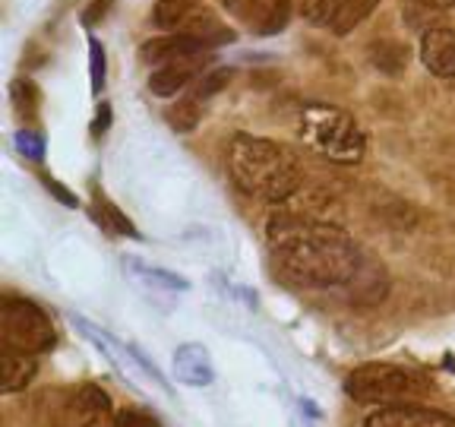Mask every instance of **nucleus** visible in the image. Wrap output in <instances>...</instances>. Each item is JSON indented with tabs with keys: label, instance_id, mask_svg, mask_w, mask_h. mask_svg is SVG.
Wrapping results in <instances>:
<instances>
[{
	"label": "nucleus",
	"instance_id": "nucleus-1",
	"mask_svg": "<svg viewBox=\"0 0 455 427\" xmlns=\"http://www.w3.org/2000/svg\"><path fill=\"white\" fill-rule=\"evenodd\" d=\"M269 247L278 272L304 288H335L361 270V250L345 228L291 209L269 219Z\"/></svg>",
	"mask_w": 455,
	"mask_h": 427
},
{
	"label": "nucleus",
	"instance_id": "nucleus-2",
	"mask_svg": "<svg viewBox=\"0 0 455 427\" xmlns=\"http://www.w3.org/2000/svg\"><path fill=\"white\" fill-rule=\"evenodd\" d=\"M228 171L247 197L263 203H284L300 190L298 158L263 136L237 133L228 146Z\"/></svg>",
	"mask_w": 455,
	"mask_h": 427
},
{
	"label": "nucleus",
	"instance_id": "nucleus-3",
	"mask_svg": "<svg viewBox=\"0 0 455 427\" xmlns=\"http://www.w3.org/2000/svg\"><path fill=\"white\" fill-rule=\"evenodd\" d=\"M300 140L307 149L316 156L329 158L335 165H357L367 149L361 124L351 117L348 111H341L335 105H307L300 111Z\"/></svg>",
	"mask_w": 455,
	"mask_h": 427
},
{
	"label": "nucleus",
	"instance_id": "nucleus-4",
	"mask_svg": "<svg viewBox=\"0 0 455 427\" xmlns=\"http://www.w3.org/2000/svg\"><path fill=\"white\" fill-rule=\"evenodd\" d=\"M345 392L361 406H411L434 392V380L398 364H361L345 380Z\"/></svg>",
	"mask_w": 455,
	"mask_h": 427
},
{
	"label": "nucleus",
	"instance_id": "nucleus-5",
	"mask_svg": "<svg viewBox=\"0 0 455 427\" xmlns=\"http://www.w3.org/2000/svg\"><path fill=\"white\" fill-rule=\"evenodd\" d=\"M0 342L4 351L36 358L54 345V323L36 301L7 298L0 304Z\"/></svg>",
	"mask_w": 455,
	"mask_h": 427
},
{
	"label": "nucleus",
	"instance_id": "nucleus-6",
	"mask_svg": "<svg viewBox=\"0 0 455 427\" xmlns=\"http://www.w3.org/2000/svg\"><path fill=\"white\" fill-rule=\"evenodd\" d=\"M152 22H156V28H162L164 36L196 38L209 48L235 42V32L199 0H158L156 10H152Z\"/></svg>",
	"mask_w": 455,
	"mask_h": 427
},
{
	"label": "nucleus",
	"instance_id": "nucleus-7",
	"mask_svg": "<svg viewBox=\"0 0 455 427\" xmlns=\"http://www.w3.org/2000/svg\"><path fill=\"white\" fill-rule=\"evenodd\" d=\"M221 7L256 36H278L291 22V0H221Z\"/></svg>",
	"mask_w": 455,
	"mask_h": 427
},
{
	"label": "nucleus",
	"instance_id": "nucleus-8",
	"mask_svg": "<svg viewBox=\"0 0 455 427\" xmlns=\"http://www.w3.org/2000/svg\"><path fill=\"white\" fill-rule=\"evenodd\" d=\"M209 44L196 42V38H184V36H164L156 42H146L140 48V57L156 70V67H168V64H206Z\"/></svg>",
	"mask_w": 455,
	"mask_h": 427
},
{
	"label": "nucleus",
	"instance_id": "nucleus-9",
	"mask_svg": "<svg viewBox=\"0 0 455 427\" xmlns=\"http://www.w3.org/2000/svg\"><path fill=\"white\" fill-rule=\"evenodd\" d=\"M363 427H455V418L427 406H389L377 408Z\"/></svg>",
	"mask_w": 455,
	"mask_h": 427
},
{
	"label": "nucleus",
	"instance_id": "nucleus-10",
	"mask_svg": "<svg viewBox=\"0 0 455 427\" xmlns=\"http://www.w3.org/2000/svg\"><path fill=\"white\" fill-rule=\"evenodd\" d=\"M420 60L434 77L455 79V32L452 28H427L420 36Z\"/></svg>",
	"mask_w": 455,
	"mask_h": 427
},
{
	"label": "nucleus",
	"instance_id": "nucleus-11",
	"mask_svg": "<svg viewBox=\"0 0 455 427\" xmlns=\"http://www.w3.org/2000/svg\"><path fill=\"white\" fill-rule=\"evenodd\" d=\"M174 374H178L180 383L187 386H209L215 380L212 361H209L206 349L203 345H180L174 351Z\"/></svg>",
	"mask_w": 455,
	"mask_h": 427
},
{
	"label": "nucleus",
	"instance_id": "nucleus-12",
	"mask_svg": "<svg viewBox=\"0 0 455 427\" xmlns=\"http://www.w3.org/2000/svg\"><path fill=\"white\" fill-rule=\"evenodd\" d=\"M203 73V64H168V67H156L149 73V89L158 99H174L180 89L190 85V79Z\"/></svg>",
	"mask_w": 455,
	"mask_h": 427
},
{
	"label": "nucleus",
	"instance_id": "nucleus-13",
	"mask_svg": "<svg viewBox=\"0 0 455 427\" xmlns=\"http://www.w3.org/2000/svg\"><path fill=\"white\" fill-rule=\"evenodd\" d=\"M108 412H111V399H108V392H101L99 386H83L70 406V415L79 427L95 424V421L105 418Z\"/></svg>",
	"mask_w": 455,
	"mask_h": 427
},
{
	"label": "nucleus",
	"instance_id": "nucleus-14",
	"mask_svg": "<svg viewBox=\"0 0 455 427\" xmlns=\"http://www.w3.org/2000/svg\"><path fill=\"white\" fill-rule=\"evenodd\" d=\"M32 377H36V358L20 355V351H4V380H0V390L20 392L32 383Z\"/></svg>",
	"mask_w": 455,
	"mask_h": 427
},
{
	"label": "nucleus",
	"instance_id": "nucleus-15",
	"mask_svg": "<svg viewBox=\"0 0 455 427\" xmlns=\"http://www.w3.org/2000/svg\"><path fill=\"white\" fill-rule=\"evenodd\" d=\"M351 0H300V16L316 28H332Z\"/></svg>",
	"mask_w": 455,
	"mask_h": 427
},
{
	"label": "nucleus",
	"instance_id": "nucleus-16",
	"mask_svg": "<svg viewBox=\"0 0 455 427\" xmlns=\"http://www.w3.org/2000/svg\"><path fill=\"white\" fill-rule=\"evenodd\" d=\"M377 4H379V0H351L348 7L341 10L339 20H335L332 32H335V36H348L351 28L361 26V22L373 13V7H377Z\"/></svg>",
	"mask_w": 455,
	"mask_h": 427
},
{
	"label": "nucleus",
	"instance_id": "nucleus-17",
	"mask_svg": "<svg viewBox=\"0 0 455 427\" xmlns=\"http://www.w3.org/2000/svg\"><path fill=\"white\" fill-rule=\"evenodd\" d=\"M168 124L174 130H180V133L193 130L199 124V101L190 99V101H178V105H171L168 108Z\"/></svg>",
	"mask_w": 455,
	"mask_h": 427
},
{
	"label": "nucleus",
	"instance_id": "nucleus-18",
	"mask_svg": "<svg viewBox=\"0 0 455 427\" xmlns=\"http://www.w3.org/2000/svg\"><path fill=\"white\" fill-rule=\"evenodd\" d=\"M228 83H231V70H228V67H215V70H206V73H203V79H199L193 99L206 101L209 95H215L219 89H225Z\"/></svg>",
	"mask_w": 455,
	"mask_h": 427
},
{
	"label": "nucleus",
	"instance_id": "nucleus-19",
	"mask_svg": "<svg viewBox=\"0 0 455 427\" xmlns=\"http://www.w3.org/2000/svg\"><path fill=\"white\" fill-rule=\"evenodd\" d=\"M89 70H92V93L105 89V48L99 38H89Z\"/></svg>",
	"mask_w": 455,
	"mask_h": 427
},
{
	"label": "nucleus",
	"instance_id": "nucleus-20",
	"mask_svg": "<svg viewBox=\"0 0 455 427\" xmlns=\"http://www.w3.org/2000/svg\"><path fill=\"white\" fill-rule=\"evenodd\" d=\"M130 266H133L136 272H142V276L149 278V282L164 285V288H171V292H174V288H180V292H184V288H187V282H184V278H178V276H174V272L152 270V266H142V263H136V260H130Z\"/></svg>",
	"mask_w": 455,
	"mask_h": 427
},
{
	"label": "nucleus",
	"instance_id": "nucleus-21",
	"mask_svg": "<svg viewBox=\"0 0 455 427\" xmlns=\"http://www.w3.org/2000/svg\"><path fill=\"white\" fill-rule=\"evenodd\" d=\"M13 140H16V149H20L26 158H36L38 162V158L44 156V140L38 133H32V130H20Z\"/></svg>",
	"mask_w": 455,
	"mask_h": 427
},
{
	"label": "nucleus",
	"instance_id": "nucleus-22",
	"mask_svg": "<svg viewBox=\"0 0 455 427\" xmlns=\"http://www.w3.org/2000/svg\"><path fill=\"white\" fill-rule=\"evenodd\" d=\"M114 427H162L152 415L136 412V408H127V412L114 415Z\"/></svg>",
	"mask_w": 455,
	"mask_h": 427
},
{
	"label": "nucleus",
	"instance_id": "nucleus-23",
	"mask_svg": "<svg viewBox=\"0 0 455 427\" xmlns=\"http://www.w3.org/2000/svg\"><path fill=\"white\" fill-rule=\"evenodd\" d=\"M101 209H105V215L108 219L114 222V228H117V231H121V235H130V238H136V228L130 225V219H124L121 213H117V209L111 206V203H105V199H101Z\"/></svg>",
	"mask_w": 455,
	"mask_h": 427
},
{
	"label": "nucleus",
	"instance_id": "nucleus-24",
	"mask_svg": "<svg viewBox=\"0 0 455 427\" xmlns=\"http://www.w3.org/2000/svg\"><path fill=\"white\" fill-rule=\"evenodd\" d=\"M108 7H111V0H95L92 7L83 13V22H85V26H95V22H99V16L108 13Z\"/></svg>",
	"mask_w": 455,
	"mask_h": 427
},
{
	"label": "nucleus",
	"instance_id": "nucleus-25",
	"mask_svg": "<svg viewBox=\"0 0 455 427\" xmlns=\"http://www.w3.org/2000/svg\"><path fill=\"white\" fill-rule=\"evenodd\" d=\"M418 4H424V7H434V10H452L455 0H418Z\"/></svg>",
	"mask_w": 455,
	"mask_h": 427
}]
</instances>
